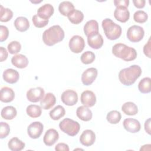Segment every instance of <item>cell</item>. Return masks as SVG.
I'll return each mask as SVG.
<instances>
[{
    "label": "cell",
    "mask_w": 151,
    "mask_h": 151,
    "mask_svg": "<svg viewBox=\"0 0 151 151\" xmlns=\"http://www.w3.org/2000/svg\"><path fill=\"white\" fill-rule=\"evenodd\" d=\"M141 74L142 69L140 67L137 65H132L120 71L119 79L123 85L129 86L135 83Z\"/></svg>",
    "instance_id": "cell-1"
},
{
    "label": "cell",
    "mask_w": 151,
    "mask_h": 151,
    "mask_svg": "<svg viewBox=\"0 0 151 151\" xmlns=\"http://www.w3.org/2000/svg\"><path fill=\"white\" fill-rule=\"evenodd\" d=\"M64 31L60 25H53L45 30L42 34V40L48 46H52L63 40Z\"/></svg>",
    "instance_id": "cell-2"
},
{
    "label": "cell",
    "mask_w": 151,
    "mask_h": 151,
    "mask_svg": "<svg viewBox=\"0 0 151 151\" xmlns=\"http://www.w3.org/2000/svg\"><path fill=\"white\" fill-rule=\"evenodd\" d=\"M112 53L125 61H133L137 57V52L134 48L122 43L116 44L112 48Z\"/></svg>",
    "instance_id": "cell-3"
},
{
    "label": "cell",
    "mask_w": 151,
    "mask_h": 151,
    "mask_svg": "<svg viewBox=\"0 0 151 151\" xmlns=\"http://www.w3.org/2000/svg\"><path fill=\"white\" fill-rule=\"evenodd\" d=\"M101 25L106 37L110 40H115L119 38L122 34L121 27L116 24L110 18L103 20Z\"/></svg>",
    "instance_id": "cell-4"
},
{
    "label": "cell",
    "mask_w": 151,
    "mask_h": 151,
    "mask_svg": "<svg viewBox=\"0 0 151 151\" xmlns=\"http://www.w3.org/2000/svg\"><path fill=\"white\" fill-rule=\"evenodd\" d=\"M59 127L62 132L68 136H74L78 133L80 125L76 121L69 118H65L60 123Z\"/></svg>",
    "instance_id": "cell-5"
},
{
    "label": "cell",
    "mask_w": 151,
    "mask_h": 151,
    "mask_svg": "<svg viewBox=\"0 0 151 151\" xmlns=\"http://www.w3.org/2000/svg\"><path fill=\"white\" fill-rule=\"evenodd\" d=\"M145 35L143 28L139 25H134L129 28L127 31V37L132 42H137L141 41Z\"/></svg>",
    "instance_id": "cell-6"
},
{
    "label": "cell",
    "mask_w": 151,
    "mask_h": 151,
    "mask_svg": "<svg viewBox=\"0 0 151 151\" xmlns=\"http://www.w3.org/2000/svg\"><path fill=\"white\" fill-rule=\"evenodd\" d=\"M84 40L80 35H74L70 40L69 48L74 53H80L84 50Z\"/></svg>",
    "instance_id": "cell-7"
},
{
    "label": "cell",
    "mask_w": 151,
    "mask_h": 151,
    "mask_svg": "<svg viewBox=\"0 0 151 151\" xmlns=\"http://www.w3.org/2000/svg\"><path fill=\"white\" fill-rule=\"evenodd\" d=\"M62 102L67 106H71L75 105L78 101L77 93L72 90L64 91L61 96Z\"/></svg>",
    "instance_id": "cell-8"
},
{
    "label": "cell",
    "mask_w": 151,
    "mask_h": 151,
    "mask_svg": "<svg viewBox=\"0 0 151 151\" xmlns=\"http://www.w3.org/2000/svg\"><path fill=\"white\" fill-rule=\"evenodd\" d=\"M44 130V126L40 122H34L31 123L28 128V136L32 139H38L41 135Z\"/></svg>",
    "instance_id": "cell-9"
},
{
    "label": "cell",
    "mask_w": 151,
    "mask_h": 151,
    "mask_svg": "<svg viewBox=\"0 0 151 151\" xmlns=\"http://www.w3.org/2000/svg\"><path fill=\"white\" fill-rule=\"evenodd\" d=\"M44 94V89L40 87L31 88L27 93V98L29 101L36 103L42 99Z\"/></svg>",
    "instance_id": "cell-10"
},
{
    "label": "cell",
    "mask_w": 151,
    "mask_h": 151,
    "mask_svg": "<svg viewBox=\"0 0 151 151\" xmlns=\"http://www.w3.org/2000/svg\"><path fill=\"white\" fill-rule=\"evenodd\" d=\"M97 70L96 68L91 67L86 70L81 75V81L85 86L91 84L96 80L97 76Z\"/></svg>",
    "instance_id": "cell-11"
},
{
    "label": "cell",
    "mask_w": 151,
    "mask_h": 151,
    "mask_svg": "<svg viewBox=\"0 0 151 151\" xmlns=\"http://www.w3.org/2000/svg\"><path fill=\"white\" fill-rule=\"evenodd\" d=\"M80 100L84 106L90 107H93L96 104V97L92 91L86 90L81 93Z\"/></svg>",
    "instance_id": "cell-12"
},
{
    "label": "cell",
    "mask_w": 151,
    "mask_h": 151,
    "mask_svg": "<svg viewBox=\"0 0 151 151\" xmlns=\"http://www.w3.org/2000/svg\"><path fill=\"white\" fill-rule=\"evenodd\" d=\"M96 140V134L94 132L89 129L83 131L80 137V143L85 146H90L93 145Z\"/></svg>",
    "instance_id": "cell-13"
},
{
    "label": "cell",
    "mask_w": 151,
    "mask_h": 151,
    "mask_svg": "<svg viewBox=\"0 0 151 151\" xmlns=\"http://www.w3.org/2000/svg\"><path fill=\"white\" fill-rule=\"evenodd\" d=\"M123 124L126 130L132 133H135L139 132L141 127L140 122L137 120L132 118H127L124 119Z\"/></svg>",
    "instance_id": "cell-14"
},
{
    "label": "cell",
    "mask_w": 151,
    "mask_h": 151,
    "mask_svg": "<svg viewBox=\"0 0 151 151\" xmlns=\"http://www.w3.org/2000/svg\"><path fill=\"white\" fill-rule=\"evenodd\" d=\"M59 134L58 132L54 129H48L45 133L43 138L44 144L47 146H52L58 139Z\"/></svg>",
    "instance_id": "cell-15"
},
{
    "label": "cell",
    "mask_w": 151,
    "mask_h": 151,
    "mask_svg": "<svg viewBox=\"0 0 151 151\" xmlns=\"http://www.w3.org/2000/svg\"><path fill=\"white\" fill-rule=\"evenodd\" d=\"M87 42L91 48L99 49L103 44V38L102 35L97 32L87 37Z\"/></svg>",
    "instance_id": "cell-16"
},
{
    "label": "cell",
    "mask_w": 151,
    "mask_h": 151,
    "mask_svg": "<svg viewBox=\"0 0 151 151\" xmlns=\"http://www.w3.org/2000/svg\"><path fill=\"white\" fill-rule=\"evenodd\" d=\"M114 17L121 22H126L130 17V12L127 8L124 6H117L114 11Z\"/></svg>",
    "instance_id": "cell-17"
},
{
    "label": "cell",
    "mask_w": 151,
    "mask_h": 151,
    "mask_svg": "<svg viewBox=\"0 0 151 151\" xmlns=\"http://www.w3.org/2000/svg\"><path fill=\"white\" fill-rule=\"evenodd\" d=\"M54 7L50 4H45L37 10V15L41 18L48 19L54 14Z\"/></svg>",
    "instance_id": "cell-18"
},
{
    "label": "cell",
    "mask_w": 151,
    "mask_h": 151,
    "mask_svg": "<svg viewBox=\"0 0 151 151\" xmlns=\"http://www.w3.org/2000/svg\"><path fill=\"white\" fill-rule=\"evenodd\" d=\"M3 79L9 84H14L18 81L19 78V73L12 68L5 70L2 74Z\"/></svg>",
    "instance_id": "cell-19"
},
{
    "label": "cell",
    "mask_w": 151,
    "mask_h": 151,
    "mask_svg": "<svg viewBox=\"0 0 151 151\" xmlns=\"http://www.w3.org/2000/svg\"><path fill=\"white\" fill-rule=\"evenodd\" d=\"M56 103V98L51 93H47L40 101L41 107L44 110L51 109Z\"/></svg>",
    "instance_id": "cell-20"
},
{
    "label": "cell",
    "mask_w": 151,
    "mask_h": 151,
    "mask_svg": "<svg viewBox=\"0 0 151 151\" xmlns=\"http://www.w3.org/2000/svg\"><path fill=\"white\" fill-rule=\"evenodd\" d=\"M11 63L17 68H24L28 65V60L25 55L19 54L12 57Z\"/></svg>",
    "instance_id": "cell-21"
},
{
    "label": "cell",
    "mask_w": 151,
    "mask_h": 151,
    "mask_svg": "<svg viewBox=\"0 0 151 151\" xmlns=\"http://www.w3.org/2000/svg\"><path fill=\"white\" fill-rule=\"evenodd\" d=\"M0 100L4 103H9L12 101L15 97L14 90L8 87H4L1 90Z\"/></svg>",
    "instance_id": "cell-22"
},
{
    "label": "cell",
    "mask_w": 151,
    "mask_h": 151,
    "mask_svg": "<svg viewBox=\"0 0 151 151\" xmlns=\"http://www.w3.org/2000/svg\"><path fill=\"white\" fill-rule=\"evenodd\" d=\"M77 116L81 120L87 122L92 118V112L90 109L85 106H81L77 108L76 111Z\"/></svg>",
    "instance_id": "cell-23"
},
{
    "label": "cell",
    "mask_w": 151,
    "mask_h": 151,
    "mask_svg": "<svg viewBox=\"0 0 151 151\" xmlns=\"http://www.w3.org/2000/svg\"><path fill=\"white\" fill-rule=\"evenodd\" d=\"M84 32L87 37L99 32V24L97 21L94 19L88 21L84 26Z\"/></svg>",
    "instance_id": "cell-24"
},
{
    "label": "cell",
    "mask_w": 151,
    "mask_h": 151,
    "mask_svg": "<svg viewBox=\"0 0 151 151\" xmlns=\"http://www.w3.org/2000/svg\"><path fill=\"white\" fill-rule=\"evenodd\" d=\"M14 26L18 31L24 32L28 29L29 27V22L27 18L19 17L15 19L14 21Z\"/></svg>",
    "instance_id": "cell-25"
},
{
    "label": "cell",
    "mask_w": 151,
    "mask_h": 151,
    "mask_svg": "<svg viewBox=\"0 0 151 151\" xmlns=\"http://www.w3.org/2000/svg\"><path fill=\"white\" fill-rule=\"evenodd\" d=\"M122 110L125 114L129 116H134L138 112L137 106L131 101L124 103L122 106Z\"/></svg>",
    "instance_id": "cell-26"
},
{
    "label": "cell",
    "mask_w": 151,
    "mask_h": 151,
    "mask_svg": "<svg viewBox=\"0 0 151 151\" xmlns=\"http://www.w3.org/2000/svg\"><path fill=\"white\" fill-rule=\"evenodd\" d=\"M17 111L16 109L11 106L4 107L1 113V117L6 120H12L17 116Z\"/></svg>",
    "instance_id": "cell-27"
},
{
    "label": "cell",
    "mask_w": 151,
    "mask_h": 151,
    "mask_svg": "<svg viewBox=\"0 0 151 151\" xmlns=\"http://www.w3.org/2000/svg\"><path fill=\"white\" fill-rule=\"evenodd\" d=\"M8 146V148L12 151H20L25 147V144L18 138L14 137L9 140Z\"/></svg>",
    "instance_id": "cell-28"
},
{
    "label": "cell",
    "mask_w": 151,
    "mask_h": 151,
    "mask_svg": "<svg viewBox=\"0 0 151 151\" xmlns=\"http://www.w3.org/2000/svg\"><path fill=\"white\" fill-rule=\"evenodd\" d=\"M74 9V5L70 1L61 2L58 6L59 12L64 16H68Z\"/></svg>",
    "instance_id": "cell-29"
},
{
    "label": "cell",
    "mask_w": 151,
    "mask_h": 151,
    "mask_svg": "<svg viewBox=\"0 0 151 151\" xmlns=\"http://www.w3.org/2000/svg\"><path fill=\"white\" fill-rule=\"evenodd\" d=\"M69 21L74 24H78L81 22L84 19L83 13L77 9L73 10L70 14L68 15Z\"/></svg>",
    "instance_id": "cell-30"
},
{
    "label": "cell",
    "mask_w": 151,
    "mask_h": 151,
    "mask_svg": "<svg viewBox=\"0 0 151 151\" xmlns=\"http://www.w3.org/2000/svg\"><path fill=\"white\" fill-rule=\"evenodd\" d=\"M65 113V110L64 108L61 105H58L50 111V116L52 120H58L63 117Z\"/></svg>",
    "instance_id": "cell-31"
},
{
    "label": "cell",
    "mask_w": 151,
    "mask_h": 151,
    "mask_svg": "<svg viewBox=\"0 0 151 151\" xmlns=\"http://www.w3.org/2000/svg\"><path fill=\"white\" fill-rule=\"evenodd\" d=\"M151 79L150 77H145L142 79L138 84V88L142 93H149L151 91Z\"/></svg>",
    "instance_id": "cell-32"
},
{
    "label": "cell",
    "mask_w": 151,
    "mask_h": 151,
    "mask_svg": "<svg viewBox=\"0 0 151 151\" xmlns=\"http://www.w3.org/2000/svg\"><path fill=\"white\" fill-rule=\"evenodd\" d=\"M27 114L32 118H37L40 117L42 113L41 107L38 105L31 104L29 105L26 109Z\"/></svg>",
    "instance_id": "cell-33"
},
{
    "label": "cell",
    "mask_w": 151,
    "mask_h": 151,
    "mask_svg": "<svg viewBox=\"0 0 151 151\" xmlns=\"http://www.w3.org/2000/svg\"><path fill=\"white\" fill-rule=\"evenodd\" d=\"M13 17L12 11L6 8H4L2 5H0V21L1 22H8Z\"/></svg>",
    "instance_id": "cell-34"
},
{
    "label": "cell",
    "mask_w": 151,
    "mask_h": 151,
    "mask_svg": "<svg viewBox=\"0 0 151 151\" xmlns=\"http://www.w3.org/2000/svg\"><path fill=\"white\" fill-rule=\"evenodd\" d=\"M122 116L119 111L112 110L109 112L106 116L107 120L111 124H117L121 120Z\"/></svg>",
    "instance_id": "cell-35"
},
{
    "label": "cell",
    "mask_w": 151,
    "mask_h": 151,
    "mask_svg": "<svg viewBox=\"0 0 151 151\" xmlns=\"http://www.w3.org/2000/svg\"><path fill=\"white\" fill-rule=\"evenodd\" d=\"M94 54L90 51H87L83 52L80 57L81 62L84 64H89L92 63L95 60Z\"/></svg>",
    "instance_id": "cell-36"
},
{
    "label": "cell",
    "mask_w": 151,
    "mask_h": 151,
    "mask_svg": "<svg viewBox=\"0 0 151 151\" xmlns=\"http://www.w3.org/2000/svg\"><path fill=\"white\" fill-rule=\"evenodd\" d=\"M148 18V15L146 12L142 10H139L134 12L133 15V19L135 22L138 23H144Z\"/></svg>",
    "instance_id": "cell-37"
},
{
    "label": "cell",
    "mask_w": 151,
    "mask_h": 151,
    "mask_svg": "<svg viewBox=\"0 0 151 151\" xmlns=\"http://www.w3.org/2000/svg\"><path fill=\"white\" fill-rule=\"evenodd\" d=\"M7 48L10 54H16L20 51L21 49V45L18 41H13L8 44Z\"/></svg>",
    "instance_id": "cell-38"
},
{
    "label": "cell",
    "mask_w": 151,
    "mask_h": 151,
    "mask_svg": "<svg viewBox=\"0 0 151 151\" xmlns=\"http://www.w3.org/2000/svg\"><path fill=\"white\" fill-rule=\"evenodd\" d=\"M32 21L34 26L37 28H42L45 27L48 24L49 21L48 19H44L41 18L37 15V14L34 15L32 17Z\"/></svg>",
    "instance_id": "cell-39"
},
{
    "label": "cell",
    "mask_w": 151,
    "mask_h": 151,
    "mask_svg": "<svg viewBox=\"0 0 151 151\" xmlns=\"http://www.w3.org/2000/svg\"><path fill=\"white\" fill-rule=\"evenodd\" d=\"M0 138L4 139L6 137L10 132V127L8 123L1 122L0 123Z\"/></svg>",
    "instance_id": "cell-40"
},
{
    "label": "cell",
    "mask_w": 151,
    "mask_h": 151,
    "mask_svg": "<svg viewBox=\"0 0 151 151\" xmlns=\"http://www.w3.org/2000/svg\"><path fill=\"white\" fill-rule=\"evenodd\" d=\"M9 35L8 28L4 25H0V41L3 42L6 40Z\"/></svg>",
    "instance_id": "cell-41"
},
{
    "label": "cell",
    "mask_w": 151,
    "mask_h": 151,
    "mask_svg": "<svg viewBox=\"0 0 151 151\" xmlns=\"http://www.w3.org/2000/svg\"><path fill=\"white\" fill-rule=\"evenodd\" d=\"M143 52L144 54L149 58L151 57L150 52H151V42L150 38L149 39L147 44H146L143 47Z\"/></svg>",
    "instance_id": "cell-42"
},
{
    "label": "cell",
    "mask_w": 151,
    "mask_h": 151,
    "mask_svg": "<svg viewBox=\"0 0 151 151\" xmlns=\"http://www.w3.org/2000/svg\"><path fill=\"white\" fill-rule=\"evenodd\" d=\"M114 4L116 7L124 6L127 8L129 4V0H114Z\"/></svg>",
    "instance_id": "cell-43"
},
{
    "label": "cell",
    "mask_w": 151,
    "mask_h": 151,
    "mask_svg": "<svg viewBox=\"0 0 151 151\" xmlns=\"http://www.w3.org/2000/svg\"><path fill=\"white\" fill-rule=\"evenodd\" d=\"M55 150L57 151H69V147L66 143H59L55 146Z\"/></svg>",
    "instance_id": "cell-44"
},
{
    "label": "cell",
    "mask_w": 151,
    "mask_h": 151,
    "mask_svg": "<svg viewBox=\"0 0 151 151\" xmlns=\"http://www.w3.org/2000/svg\"><path fill=\"white\" fill-rule=\"evenodd\" d=\"M0 55H1V61L2 62L6 60L8 57V52L3 47H0Z\"/></svg>",
    "instance_id": "cell-45"
},
{
    "label": "cell",
    "mask_w": 151,
    "mask_h": 151,
    "mask_svg": "<svg viewBox=\"0 0 151 151\" xmlns=\"http://www.w3.org/2000/svg\"><path fill=\"white\" fill-rule=\"evenodd\" d=\"M133 3L137 8L140 9L144 8L146 1L145 0H133Z\"/></svg>",
    "instance_id": "cell-46"
},
{
    "label": "cell",
    "mask_w": 151,
    "mask_h": 151,
    "mask_svg": "<svg viewBox=\"0 0 151 151\" xmlns=\"http://www.w3.org/2000/svg\"><path fill=\"white\" fill-rule=\"evenodd\" d=\"M145 130L149 134H150V119L149 118L145 123Z\"/></svg>",
    "instance_id": "cell-47"
},
{
    "label": "cell",
    "mask_w": 151,
    "mask_h": 151,
    "mask_svg": "<svg viewBox=\"0 0 151 151\" xmlns=\"http://www.w3.org/2000/svg\"><path fill=\"white\" fill-rule=\"evenodd\" d=\"M150 146L151 145L150 144L149 145H145L142 146V147L140 148V150H150Z\"/></svg>",
    "instance_id": "cell-48"
}]
</instances>
